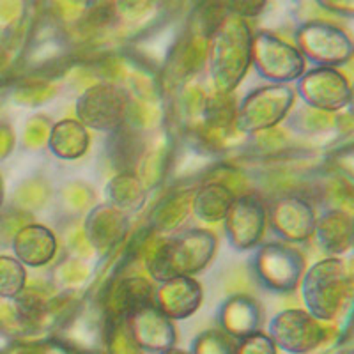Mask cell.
Segmentation results:
<instances>
[{
    "mask_svg": "<svg viewBox=\"0 0 354 354\" xmlns=\"http://www.w3.org/2000/svg\"><path fill=\"white\" fill-rule=\"evenodd\" d=\"M124 106V96L117 88L96 87L82 97L78 113L94 128L112 129L121 124Z\"/></svg>",
    "mask_w": 354,
    "mask_h": 354,
    "instance_id": "obj_1",
    "label": "cell"
},
{
    "mask_svg": "<svg viewBox=\"0 0 354 354\" xmlns=\"http://www.w3.org/2000/svg\"><path fill=\"white\" fill-rule=\"evenodd\" d=\"M15 250L27 264H43L53 252V238L41 227H27L15 239Z\"/></svg>",
    "mask_w": 354,
    "mask_h": 354,
    "instance_id": "obj_2",
    "label": "cell"
},
{
    "mask_svg": "<svg viewBox=\"0 0 354 354\" xmlns=\"http://www.w3.org/2000/svg\"><path fill=\"white\" fill-rule=\"evenodd\" d=\"M25 283V271L15 259L0 257V296L15 298Z\"/></svg>",
    "mask_w": 354,
    "mask_h": 354,
    "instance_id": "obj_3",
    "label": "cell"
},
{
    "mask_svg": "<svg viewBox=\"0 0 354 354\" xmlns=\"http://www.w3.org/2000/svg\"><path fill=\"white\" fill-rule=\"evenodd\" d=\"M266 0H227V8L241 17H254L262 9Z\"/></svg>",
    "mask_w": 354,
    "mask_h": 354,
    "instance_id": "obj_4",
    "label": "cell"
},
{
    "mask_svg": "<svg viewBox=\"0 0 354 354\" xmlns=\"http://www.w3.org/2000/svg\"><path fill=\"white\" fill-rule=\"evenodd\" d=\"M9 142L6 140V135H4V131H0V156H2V154H6V151H8V147H9Z\"/></svg>",
    "mask_w": 354,
    "mask_h": 354,
    "instance_id": "obj_5",
    "label": "cell"
},
{
    "mask_svg": "<svg viewBox=\"0 0 354 354\" xmlns=\"http://www.w3.org/2000/svg\"><path fill=\"white\" fill-rule=\"evenodd\" d=\"M2 197H4V194H2V183H0V204H2Z\"/></svg>",
    "mask_w": 354,
    "mask_h": 354,
    "instance_id": "obj_6",
    "label": "cell"
},
{
    "mask_svg": "<svg viewBox=\"0 0 354 354\" xmlns=\"http://www.w3.org/2000/svg\"><path fill=\"white\" fill-rule=\"evenodd\" d=\"M84 2H93V0H84Z\"/></svg>",
    "mask_w": 354,
    "mask_h": 354,
    "instance_id": "obj_7",
    "label": "cell"
}]
</instances>
